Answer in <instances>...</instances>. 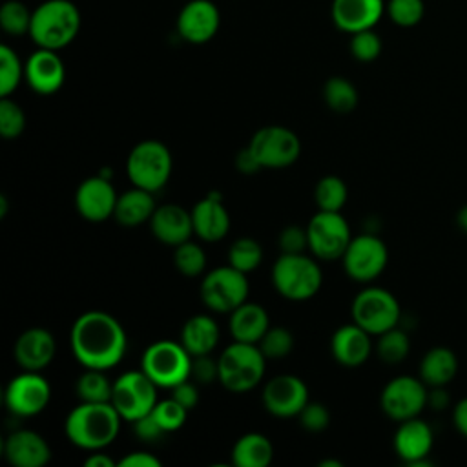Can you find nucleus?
<instances>
[{
    "instance_id": "nucleus-10",
    "label": "nucleus",
    "mask_w": 467,
    "mask_h": 467,
    "mask_svg": "<svg viewBox=\"0 0 467 467\" xmlns=\"http://www.w3.org/2000/svg\"><path fill=\"white\" fill-rule=\"evenodd\" d=\"M157 390L159 387L142 368L126 370L113 381L109 401L124 421L133 423L153 410L159 401Z\"/></svg>"
},
{
    "instance_id": "nucleus-30",
    "label": "nucleus",
    "mask_w": 467,
    "mask_h": 467,
    "mask_svg": "<svg viewBox=\"0 0 467 467\" xmlns=\"http://www.w3.org/2000/svg\"><path fill=\"white\" fill-rule=\"evenodd\" d=\"M456 374L458 358L449 347H432L420 361V378L431 389L449 385Z\"/></svg>"
},
{
    "instance_id": "nucleus-49",
    "label": "nucleus",
    "mask_w": 467,
    "mask_h": 467,
    "mask_svg": "<svg viewBox=\"0 0 467 467\" xmlns=\"http://www.w3.org/2000/svg\"><path fill=\"white\" fill-rule=\"evenodd\" d=\"M170 396L173 400H177L184 409L192 410L197 407L199 403V389H197V383L188 378L184 381H181L179 385H175L173 389H170Z\"/></svg>"
},
{
    "instance_id": "nucleus-41",
    "label": "nucleus",
    "mask_w": 467,
    "mask_h": 467,
    "mask_svg": "<svg viewBox=\"0 0 467 467\" xmlns=\"http://www.w3.org/2000/svg\"><path fill=\"white\" fill-rule=\"evenodd\" d=\"M389 18L400 27H414L425 13L423 0H389L385 5Z\"/></svg>"
},
{
    "instance_id": "nucleus-48",
    "label": "nucleus",
    "mask_w": 467,
    "mask_h": 467,
    "mask_svg": "<svg viewBox=\"0 0 467 467\" xmlns=\"http://www.w3.org/2000/svg\"><path fill=\"white\" fill-rule=\"evenodd\" d=\"M133 431H135L137 438L146 441V443L157 441V440H161L166 434L164 429L159 425V421L153 418L151 412L142 416V418H139L137 421H133Z\"/></svg>"
},
{
    "instance_id": "nucleus-8",
    "label": "nucleus",
    "mask_w": 467,
    "mask_h": 467,
    "mask_svg": "<svg viewBox=\"0 0 467 467\" xmlns=\"http://www.w3.org/2000/svg\"><path fill=\"white\" fill-rule=\"evenodd\" d=\"M248 292L250 283L246 274L228 263L206 272L199 286L201 301L215 314L234 312L239 305L248 301Z\"/></svg>"
},
{
    "instance_id": "nucleus-7",
    "label": "nucleus",
    "mask_w": 467,
    "mask_h": 467,
    "mask_svg": "<svg viewBox=\"0 0 467 467\" xmlns=\"http://www.w3.org/2000/svg\"><path fill=\"white\" fill-rule=\"evenodd\" d=\"M140 368L159 389L170 390L192 376V354L181 341L159 339L142 352Z\"/></svg>"
},
{
    "instance_id": "nucleus-27",
    "label": "nucleus",
    "mask_w": 467,
    "mask_h": 467,
    "mask_svg": "<svg viewBox=\"0 0 467 467\" xmlns=\"http://www.w3.org/2000/svg\"><path fill=\"white\" fill-rule=\"evenodd\" d=\"M268 327L270 317L266 308L254 301H244L228 314V330L234 341L257 345Z\"/></svg>"
},
{
    "instance_id": "nucleus-4",
    "label": "nucleus",
    "mask_w": 467,
    "mask_h": 467,
    "mask_svg": "<svg viewBox=\"0 0 467 467\" xmlns=\"http://www.w3.org/2000/svg\"><path fill=\"white\" fill-rule=\"evenodd\" d=\"M314 255L281 254L270 270L275 292L288 301H306L314 297L323 285V270Z\"/></svg>"
},
{
    "instance_id": "nucleus-26",
    "label": "nucleus",
    "mask_w": 467,
    "mask_h": 467,
    "mask_svg": "<svg viewBox=\"0 0 467 467\" xmlns=\"http://www.w3.org/2000/svg\"><path fill=\"white\" fill-rule=\"evenodd\" d=\"M148 224L153 237L168 246H177L193 235L192 212L177 202L159 204Z\"/></svg>"
},
{
    "instance_id": "nucleus-25",
    "label": "nucleus",
    "mask_w": 467,
    "mask_h": 467,
    "mask_svg": "<svg viewBox=\"0 0 467 467\" xmlns=\"http://www.w3.org/2000/svg\"><path fill=\"white\" fill-rule=\"evenodd\" d=\"M383 13V0H332L330 5L334 26L348 35L363 29H374Z\"/></svg>"
},
{
    "instance_id": "nucleus-29",
    "label": "nucleus",
    "mask_w": 467,
    "mask_h": 467,
    "mask_svg": "<svg viewBox=\"0 0 467 467\" xmlns=\"http://www.w3.org/2000/svg\"><path fill=\"white\" fill-rule=\"evenodd\" d=\"M155 193L139 186H131L130 190L119 193L113 219L128 228L140 226L150 223L155 212Z\"/></svg>"
},
{
    "instance_id": "nucleus-56",
    "label": "nucleus",
    "mask_w": 467,
    "mask_h": 467,
    "mask_svg": "<svg viewBox=\"0 0 467 467\" xmlns=\"http://www.w3.org/2000/svg\"><path fill=\"white\" fill-rule=\"evenodd\" d=\"M7 213V199L5 195H0V219H4Z\"/></svg>"
},
{
    "instance_id": "nucleus-39",
    "label": "nucleus",
    "mask_w": 467,
    "mask_h": 467,
    "mask_svg": "<svg viewBox=\"0 0 467 467\" xmlns=\"http://www.w3.org/2000/svg\"><path fill=\"white\" fill-rule=\"evenodd\" d=\"M31 13L20 0H7L0 7V27L11 36H22L29 33Z\"/></svg>"
},
{
    "instance_id": "nucleus-42",
    "label": "nucleus",
    "mask_w": 467,
    "mask_h": 467,
    "mask_svg": "<svg viewBox=\"0 0 467 467\" xmlns=\"http://www.w3.org/2000/svg\"><path fill=\"white\" fill-rule=\"evenodd\" d=\"M188 409H184L177 400H173L171 396L159 400L157 405L153 407L151 414L153 418L159 421V425L164 429V432H173L179 431L188 418Z\"/></svg>"
},
{
    "instance_id": "nucleus-36",
    "label": "nucleus",
    "mask_w": 467,
    "mask_h": 467,
    "mask_svg": "<svg viewBox=\"0 0 467 467\" xmlns=\"http://www.w3.org/2000/svg\"><path fill=\"white\" fill-rule=\"evenodd\" d=\"M374 350L378 358L387 365L401 363L409 352H410V339L405 330L394 327L383 334L378 336V341L374 345Z\"/></svg>"
},
{
    "instance_id": "nucleus-34",
    "label": "nucleus",
    "mask_w": 467,
    "mask_h": 467,
    "mask_svg": "<svg viewBox=\"0 0 467 467\" xmlns=\"http://www.w3.org/2000/svg\"><path fill=\"white\" fill-rule=\"evenodd\" d=\"M111 390L113 381L100 368H84L75 381V392L80 401H109Z\"/></svg>"
},
{
    "instance_id": "nucleus-2",
    "label": "nucleus",
    "mask_w": 467,
    "mask_h": 467,
    "mask_svg": "<svg viewBox=\"0 0 467 467\" xmlns=\"http://www.w3.org/2000/svg\"><path fill=\"white\" fill-rule=\"evenodd\" d=\"M122 421L111 401H80L67 412L64 434L78 449L102 451L117 440Z\"/></svg>"
},
{
    "instance_id": "nucleus-14",
    "label": "nucleus",
    "mask_w": 467,
    "mask_h": 467,
    "mask_svg": "<svg viewBox=\"0 0 467 467\" xmlns=\"http://www.w3.org/2000/svg\"><path fill=\"white\" fill-rule=\"evenodd\" d=\"M379 405L385 416L398 423L416 418L429 405V387L420 376H396L383 387Z\"/></svg>"
},
{
    "instance_id": "nucleus-16",
    "label": "nucleus",
    "mask_w": 467,
    "mask_h": 467,
    "mask_svg": "<svg viewBox=\"0 0 467 467\" xmlns=\"http://www.w3.org/2000/svg\"><path fill=\"white\" fill-rule=\"evenodd\" d=\"M261 401L275 418H297L310 401L306 383L294 374H277L263 385Z\"/></svg>"
},
{
    "instance_id": "nucleus-44",
    "label": "nucleus",
    "mask_w": 467,
    "mask_h": 467,
    "mask_svg": "<svg viewBox=\"0 0 467 467\" xmlns=\"http://www.w3.org/2000/svg\"><path fill=\"white\" fill-rule=\"evenodd\" d=\"M350 53L358 62H372L381 53V38L374 29H363L350 35Z\"/></svg>"
},
{
    "instance_id": "nucleus-11",
    "label": "nucleus",
    "mask_w": 467,
    "mask_h": 467,
    "mask_svg": "<svg viewBox=\"0 0 467 467\" xmlns=\"http://www.w3.org/2000/svg\"><path fill=\"white\" fill-rule=\"evenodd\" d=\"M308 250L319 261H336L345 254L352 232L341 212L317 210L306 224Z\"/></svg>"
},
{
    "instance_id": "nucleus-40",
    "label": "nucleus",
    "mask_w": 467,
    "mask_h": 467,
    "mask_svg": "<svg viewBox=\"0 0 467 467\" xmlns=\"http://www.w3.org/2000/svg\"><path fill=\"white\" fill-rule=\"evenodd\" d=\"M294 334L286 327H268L257 347L266 359H283L294 350Z\"/></svg>"
},
{
    "instance_id": "nucleus-18",
    "label": "nucleus",
    "mask_w": 467,
    "mask_h": 467,
    "mask_svg": "<svg viewBox=\"0 0 467 467\" xmlns=\"http://www.w3.org/2000/svg\"><path fill=\"white\" fill-rule=\"evenodd\" d=\"M221 26V13L212 0H188L177 16V33L190 44L210 42Z\"/></svg>"
},
{
    "instance_id": "nucleus-9",
    "label": "nucleus",
    "mask_w": 467,
    "mask_h": 467,
    "mask_svg": "<svg viewBox=\"0 0 467 467\" xmlns=\"http://www.w3.org/2000/svg\"><path fill=\"white\" fill-rule=\"evenodd\" d=\"M350 316L356 325L372 336H379L398 327L401 306L392 292L381 286H365L356 294L350 305Z\"/></svg>"
},
{
    "instance_id": "nucleus-43",
    "label": "nucleus",
    "mask_w": 467,
    "mask_h": 467,
    "mask_svg": "<svg viewBox=\"0 0 467 467\" xmlns=\"http://www.w3.org/2000/svg\"><path fill=\"white\" fill-rule=\"evenodd\" d=\"M26 130L24 109L9 97H0V135L4 139H16Z\"/></svg>"
},
{
    "instance_id": "nucleus-53",
    "label": "nucleus",
    "mask_w": 467,
    "mask_h": 467,
    "mask_svg": "<svg viewBox=\"0 0 467 467\" xmlns=\"http://www.w3.org/2000/svg\"><path fill=\"white\" fill-rule=\"evenodd\" d=\"M84 465L86 467H115L117 462L108 456L106 452H100V451H93L86 460H84Z\"/></svg>"
},
{
    "instance_id": "nucleus-38",
    "label": "nucleus",
    "mask_w": 467,
    "mask_h": 467,
    "mask_svg": "<svg viewBox=\"0 0 467 467\" xmlns=\"http://www.w3.org/2000/svg\"><path fill=\"white\" fill-rule=\"evenodd\" d=\"M24 78V64L7 44L0 46V97H11Z\"/></svg>"
},
{
    "instance_id": "nucleus-19",
    "label": "nucleus",
    "mask_w": 467,
    "mask_h": 467,
    "mask_svg": "<svg viewBox=\"0 0 467 467\" xmlns=\"http://www.w3.org/2000/svg\"><path fill=\"white\" fill-rule=\"evenodd\" d=\"M394 452L407 465H429V452L434 445V432L431 425L420 416L400 421L394 432Z\"/></svg>"
},
{
    "instance_id": "nucleus-23",
    "label": "nucleus",
    "mask_w": 467,
    "mask_h": 467,
    "mask_svg": "<svg viewBox=\"0 0 467 467\" xmlns=\"http://www.w3.org/2000/svg\"><path fill=\"white\" fill-rule=\"evenodd\" d=\"M192 212L193 235H197L204 243H217L224 239L230 232V213L223 204L221 193L210 192L202 199H199Z\"/></svg>"
},
{
    "instance_id": "nucleus-46",
    "label": "nucleus",
    "mask_w": 467,
    "mask_h": 467,
    "mask_svg": "<svg viewBox=\"0 0 467 467\" xmlns=\"http://www.w3.org/2000/svg\"><path fill=\"white\" fill-rule=\"evenodd\" d=\"M277 246L281 254H303L308 248L306 228L299 224L285 226L277 235Z\"/></svg>"
},
{
    "instance_id": "nucleus-51",
    "label": "nucleus",
    "mask_w": 467,
    "mask_h": 467,
    "mask_svg": "<svg viewBox=\"0 0 467 467\" xmlns=\"http://www.w3.org/2000/svg\"><path fill=\"white\" fill-rule=\"evenodd\" d=\"M234 164L237 168V171H241L243 175H254L257 173L259 170H263L261 162L257 161V157L254 155V151L250 150V146H244L243 150L237 151L235 159H234Z\"/></svg>"
},
{
    "instance_id": "nucleus-13",
    "label": "nucleus",
    "mask_w": 467,
    "mask_h": 467,
    "mask_svg": "<svg viewBox=\"0 0 467 467\" xmlns=\"http://www.w3.org/2000/svg\"><path fill=\"white\" fill-rule=\"evenodd\" d=\"M248 146L261 166L268 170L288 168L301 155V140L296 131L279 124L259 128L252 135Z\"/></svg>"
},
{
    "instance_id": "nucleus-15",
    "label": "nucleus",
    "mask_w": 467,
    "mask_h": 467,
    "mask_svg": "<svg viewBox=\"0 0 467 467\" xmlns=\"http://www.w3.org/2000/svg\"><path fill=\"white\" fill-rule=\"evenodd\" d=\"M51 400L49 381L35 370H22L13 376L4 390L7 410L18 418H33L46 410Z\"/></svg>"
},
{
    "instance_id": "nucleus-5",
    "label": "nucleus",
    "mask_w": 467,
    "mask_h": 467,
    "mask_svg": "<svg viewBox=\"0 0 467 467\" xmlns=\"http://www.w3.org/2000/svg\"><path fill=\"white\" fill-rule=\"evenodd\" d=\"M219 383L234 392L243 394L255 389L266 372V358L254 343L232 341L217 358Z\"/></svg>"
},
{
    "instance_id": "nucleus-52",
    "label": "nucleus",
    "mask_w": 467,
    "mask_h": 467,
    "mask_svg": "<svg viewBox=\"0 0 467 467\" xmlns=\"http://www.w3.org/2000/svg\"><path fill=\"white\" fill-rule=\"evenodd\" d=\"M452 423L456 431L467 438V398H462L452 409Z\"/></svg>"
},
{
    "instance_id": "nucleus-17",
    "label": "nucleus",
    "mask_w": 467,
    "mask_h": 467,
    "mask_svg": "<svg viewBox=\"0 0 467 467\" xmlns=\"http://www.w3.org/2000/svg\"><path fill=\"white\" fill-rule=\"evenodd\" d=\"M119 193L113 182L102 173L84 179L75 192V208L89 223H104L113 217Z\"/></svg>"
},
{
    "instance_id": "nucleus-55",
    "label": "nucleus",
    "mask_w": 467,
    "mask_h": 467,
    "mask_svg": "<svg viewBox=\"0 0 467 467\" xmlns=\"http://www.w3.org/2000/svg\"><path fill=\"white\" fill-rule=\"evenodd\" d=\"M319 467H343V463L339 462V460H336V458H325V460H319V463H317Z\"/></svg>"
},
{
    "instance_id": "nucleus-54",
    "label": "nucleus",
    "mask_w": 467,
    "mask_h": 467,
    "mask_svg": "<svg viewBox=\"0 0 467 467\" xmlns=\"http://www.w3.org/2000/svg\"><path fill=\"white\" fill-rule=\"evenodd\" d=\"M456 223H458L460 230L467 234V204H463V206L458 210V213H456Z\"/></svg>"
},
{
    "instance_id": "nucleus-33",
    "label": "nucleus",
    "mask_w": 467,
    "mask_h": 467,
    "mask_svg": "<svg viewBox=\"0 0 467 467\" xmlns=\"http://www.w3.org/2000/svg\"><path fill=\"white\" fill-rule=\"evenodd\" d=\"M348 199V188L337 175H325L314 186V202L317 210L341 212Z\"/></svg>"
},
{
    "instance_id": "nucleus-28",
    "label": "nucleus",
    "mask_w": 467,
    "mask_h": 467,
    "mask_svg": "<svg viewBox=\"0 0 467 467\" xmlns=\"http://www.w3.org/2000/svg\"><path fill=\"white\" fill-rule=\"evenodd\" d=\"M221 330L217 321L208 314L190 316L181 328V343L193 356L212 354L219 345Z\"/></svg>"
},
{
    "instance_id": "nucleus-21",
    "label": "nucleus",
    "mask_w": 467,
    "mask_h": 467,
    "mask_svg": "<svg viewBox=\"0 0 467 467\" xmlns=\"http://www.w3.org/2000/svg\"><path fill=\"white\" fill-rule=\"evenodd\" d=\"M57 354L55 336L44 327H29L16 337L13 358L22 370L42 372Z\"/></svg>"
},
{
    "instance_id": "nucleus-6",
    "label": "nucleus",
    "mask_w": 467,
    "mask_h": 467,
    "mask_svg": "<svg viewBox=\"0 0 467 467\" xmlns=\"http://www.w3.org/2000/svg\"><path fill=\"white\" fill-rule=\"evenodd\" d=\"M173 159L168 146L155 139L137 142L126 157V175L131 186L157 193L171 177Z\"/></svg>"
},
{
    "instance_id": "nucleus-45",
    "label": "nucleus",
    "mask_w": 467,
    "mask_h": 467,
    "mask_svg": "<svg viewBox=\"0 0 467 467\" xmlns=\"http://www.w3.org/2000/svg\"><path fill=\"white\" fill-rule=\"evenodd\" d=\"M297 420L301 427L308 432H321L330 423V412L328 409L319 401H308L303 410L297 414Z\"/></svg>"
},
{
    "instance_id": "nucleus-24",
    "label": "nucleus",
    "mask_w": 467,
    "mask_h": 467,
    "mask_svg": "<svg viewBox=\"0 0 467 467\" xmlns=\"http://www.w3.org/2000/svg\"><path fill=\"white\" fill-rule=\"evenodd\" d=\"M372 334L356 325H341L334 330L330 337V354L332 358L347 368L361 367L372 354Z\"/></svg>"
},
{
    "instance_id": "nucleus-20",
    "label": "nucleus",
    "mask_w": 467,
    "mask_h": 467,
    "mask_svg": "<svg viewBox=\"0 0 467 467\" xmlns=\"http://www.w3.org/2000/svg\"><path fill=\"white\" fill-rule=\"evenodd\" d=\"M24 80L38 95L57 93L66 80L62 58L53 49L38 47L24 62Z\"/></svg>"
},
{
    "instance_id": "nucleus-32",
    "label": "nucleus",
    "mask_w": 467,
    "mask_h": 467,
    "mask_svg": "<svg viewBox=\"0 0 467 467\" xmlns=\"http://www.w3.org/2000/svg\"><path fill=\"white\" fill-rule=\"evenodd\" d=\"M325 104L336 113H350L359 100L356 86L345 77H330L323 86Z\"/></svg>"
},
{
    "instance_id": "nucleus-31",
    "label": "nucleus",
    "mask_w": 467,
    "mask_h": 467,
    "mask_svg": "<svg viewBox=\"0 0 467 467\" xmlns=\"http://www.w3.org/2000/svg\"><path fill=\"white\" fill-rule=\"evenodd\" d=\"M274 460V445L263 432H246L235 440L230 462L237 467H268Z\"/></svg>"
},
{
    "instance_id": "nucleus-1",
    "label": "nucleus",
    "mask_w": 467,
    "mask_h": 467,
    "mask_svg": "<svg viewBox=\"0 0 467 467\" xmlns=\"http://www.w3.org/2000/svg\"><path fill=\"white\" fill-rule=\"evenodd\" d=\"M69 347L84 368L109 370L119 365L128 348L122 323L104 310H86L71 325Z\"/></svg>"
},
{
    "instance_id": "nucleus-22",
    "label": "nucleus",
    "mask_w": 467,
    "mask_h": 467,
    "mask_svg": "<svg viewBox=\"0 0 467 467\" xmlns=\"http://www.w3.org/2000/svg\"><path fill=\"white\" fill-rule=\"evenodd\" d=\"M4 458L13 467H44L51 460V447L42 434L16 429L4 440Z\"/></svg>"
},
{
    "instance_id": "nucleus-35",
    "label": "nucleus",
    "mask_w": 467,
    "mask_h": 467,
    "mask_svg": "<svg viewBox=\"0 0 467 467\" xmlns=\"http://www.w3.org/2000/svg\"><path fill=\"white\" fill-rule=\"evenodd\" d=\"M263 246L254 237H237L226 254L228 265L237 268L243 274H250L263 263Z\"/></svg>"
},
{
    "instance_id": "nucleus-50",
    "label": "nucleus",
    "mask_w": 467,
    "mask_h": 467,
    "mask_svg": "<svg viewBox=\"0 0 467 467\" xmlns=\"http://www.w3.org/2000/svg\"><path fill=\"white\" fill-rule=\"evenodd\" d=\"M119 467H161L162 462L146 451L126 452L120 460H117Z\"/></svg>"
},
{
    "instance_id": "nucleus-12",
    "label": "nucleus",
    "mask_w": 467,
    "mask_h": 467,
    "mask_svg": "<svg viewBox=\"0 0 467 467\" xmlns=\"http://www.w3.org/2000/svg\"><path fill=\"white\" fill-rule=\"evenodd\" d=\"M389 263V250L383 239L365 232L352 235L345 254L341 255V265L345 274L358 283H372L383 274Z\"/></svg>"
},
{
    "instance_id": "nucleus-37",
    "label": "nucleus",
    "mask_w": 467,
    "mask_h": 467,
    "mask_svg": "<svg viewBox=\"0 0 467 467\" xmlns=\"http://www.w3.org/2000/svg\"><path fill=\"white\" fill-rule=\"evenodd\" d=\"M173 266L184 277H199L206 268V252L204 248L188 239L177 246H173Z\"/></svg>"
},
{
    "instance_id": "nucleus-3",
    "label": "nucleus",
    "mask_w": 467,
    "mask_h": 467,
    "mask_svg": "<svg viewBox=\"0 0 467 467\" xmlns=\"http://www.w3.org/2000/svg\"><path fill=\"white\" fill-rule=\"evenodd\" d=\"M80 29V11L71 0H46L31 13L29 36L36 47L60 51L69 46Z\"/></svg>"
},
{
    "instance_id": "nucleus-47",
    "label": "nucleus",
    "mask_w": 467,
    "mask_h": 467,
    "mask_svg": "<svg viewBox=\"0 0 467 467\" xmlns=\"http://www.w3.org/2000/svg\"><path fill=\"white\" fill-rule=\"evenodd\" d=\"M195 383L210 385L213 381H219V363L212 358V354L204 356H193L192 358V376Z\"/></svg>"
}]
</instances>
